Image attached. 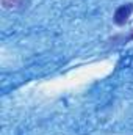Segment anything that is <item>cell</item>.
<instances>
[{
  "instance_id": "cell-1",
  "label": "cell",
  "mask_w": 133,
  "mask_h": 135,
  "mask_svg": "<svg viewBox=\"0 0 133 135\" xmlns=\"http://www.w3.org/2000/svg\"><path fill=\"white\" fill-rule=\"evenodd\" d=\"M133 13V3H125L116 8L114 14H113V22L116 25H125V22L129 21V17Z\"/></svg>"
}]
</instances>
